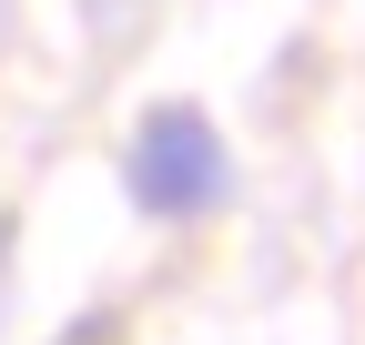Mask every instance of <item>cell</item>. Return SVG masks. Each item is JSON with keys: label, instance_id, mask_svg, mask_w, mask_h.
<instances>
[{"label": "cell", "instance_id": "obj_1", "mask_svg": "<svg viewBox=\"0 0 365 345\" xmlns=\"http://www.w3.org/2000/svg\"><path fill=\"white\" fill-rule=\"evenodd\" d=\"M234 183V163H223V133L193 112V102H163L143 122V143H132V203L163 213V224H193V213L223 203Z\"/></svg>", "mask_w": 365, "mask_h": 345}, {"label": "cell", "instance_id": "obj_2", "mask_svg": "<svg viewBox=\"0 0 365 345\" xmlns=\"http://www.w3.org/2000/svg\"><path fill=\"white\" fill-rule=\"evenodd\" d=\"M61 345H102V325H81V335H61Z\"/></svg>", "mask_w": 365, "mask_h": 345}]
</instances>
